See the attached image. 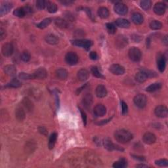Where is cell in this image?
<instances>
[{
	"label": "cell",
	"instance_id": "obj_35",
	"mask_svg": "<svg viewBox=\"0 0 168 168\" xmlns=\"http://www.w3.org/2000/svg\"><path fill=\"white\" fill-rule=\"evenodd\" d=\"M150 28L154 30H160L162 28V24L158 20H152L150 22Z\"/></svg>",
	"mask_w": 168,
	"mask_h": 168
},
{
	"label": "cell",
	"instance_id": "obj_42",
	"mask_svg": "<svg viewBox=\"0 0 168 168\" xmlns=\"http://www.w3.org/2000/svg\"><path fill=\"white\" fill-rule=\"evenodd\" d=\"M19 77L20 79H22V80H33V79H34L33 74H30L25 72L20 73L19 75Z\"/></svg>",
	"mask_w": 168,
	"mask_h": 168
},
{
	"label": "cell",
	"instance_id": "obj_50",
	"mask_svg": "<svg viewBox=\"0 0 168 168\" xmlns=\"http://www.w3.org/2000/svg\"><path fill=\"white\" fill-rule=\"evenodd\" d=\"M23 8H24V9H25V12L26 13V15L27 14H30V13H32V9L31 8L30 6L26 5L25 7H23Z\"/></svg>",
	"mask_w": 168,
	"mask_h": 168
},
{
	"label": "cell",
	"instance_id": "obj_12",
	"mask_svg": "<svg viewBox=\"0 0 168 168\" xmlns=\"http://www.w3.org/2000/svg\"><path fill=\"white\" fill-rule=\"evenodd\" d=\"M13 51H14V47H13L12 43H5L2 47V54L5 57L11 56L12 54L13 53Z\"/></svg>",
	"mask_w": 168,
	"mask_h": 168
},
{
	"label": "cell",
	"instance_id": "obj_28",
	"mask_svg": "<svg viewBox=\"0 0 168 168\" xmlns=\"http://www.w3.org/2000/svg\"><path fill=\"white\" fill-rule=\"evenodd\" d=\"M92 102H93V98L91 95L89 93L85 94L83 99V104L85 107V108L87 109L90 108L91 106L92 105Z\"/></svg>",
	"mask_w": 168,
	"mask_h": 168
},
{
	"label": "cell",
	"instance_id": "obj_16",
	"mask_svg": "<svg viewBox=\"0 0 168 168\" xmlns=\"http://www.w3.org/2000/svg\"><path fill=\"white\" fill-rule=\"evenodd\" d=\"M34 79H38V80H43L47 76V72L44 68H40L37 69L34 74Z\"/></svg>",
	"mask_w": 168,
	"mask_h": 168
},
{
	"label": "cell",
	"instance_id": "obj_15",
	"mask_svg": "<svg viewBox=\"0 0 168 168\" xmlns=\"http://www.w3.org/2000/svg\"><path fill=\"white\" fill-rule=\"evenodd\" d=\"M13 8V4L10 2H4L1 5V8H0V15L3 16L11 11Z\"/></svg>",
	"mask_w": 168,
	"mask_h": 168
},
{
	"label": "cell",
	"instance_id": "obj_7",
	"mask_svg": "<svg viewBox=\"0 0 168 168\" xmlns=\"http://www.w3.org/2000/svg\"><path fill=\"white\" fill-rule=\"evenodd\" d=\"M154 114L161 118H166L168 115V109L164 105H159L154 110Z\"/></svg>",
	"mask_w": 168,
	"mask_h": 168
},
{
	"label": "cell",
	"instance_id": "obj_56",
	"mask_svg": "<svg viewBox=\"0 0 168 168\" xmlns=\"http://www.w3.org/2000/svg\"><path fill=\"white\" fill-rule=\"evenodd\" d=\"M162 42H163V43L164 44V45L167 46V44H168L167 36H164V37H163V39H162Z\"/></svg>",
	"mask_w": 168,
	"mask_h": 168
},
{
	"label": "cell",
	"instance_id": "obj_13",
	"mask_svg": "<svg viewBox=\"0 0 168 168\" xmlns=\"http://www.w3.org/2000/svg\"><path fill=\"white\" fill-rule=\"evenodd\" d=\"M93 112L97 117H101L107 113V108L103 105L98 104L95 107Z\"/></svg>",
	"mask_w": 168,
	"mask_h": 168
},
{
	"label": "cell",
	"instance_id": "obj_11",
	"mask_svg": "<svg viewBox=\"0 0 168 168\" xmlns=\"http://www.w3.org/2000/svg\"><path fill=\"white\" fill-rule=\"evenodd\" d=\"M166 5L162 2H158L154 7V12L158 15H162L166 12Z\"/></svg>",
	"mask_w": 168,
	"mask_h": 168
},
{
	"label": "cell",
	"instance_id": "obj_24",
	"mask_svg": "<svg viewBox=\"0 0 168 168\" xmlns=\"http://www.w3.org/2000/svg\"><path fill=\"white\" fill-rule=\"evenodd\" d=\"M116 25L122 28H128L130 26V22L125 19H118L116 20Z\"/></svg>",
	"mask_w": 168,
	"mask_h": 168
},
{
	"label": "cell",
	"instance_id": "obj_6",
	"mask_svg": "<svg viewBox=\"0 0 168 168\" xmlns=\"http://www.w3.org/2000/svg\"><path fill=\"white\" fill-rule=\"evenodd\" d=\"M78 60L79 58L77 54L76 53L72 52V51L67 53L66 56H65V61H66V63L68 64L72 65V66L78 63Z\"/></svg>",
	"mask_w": 168,
	"mask_h": 168
},
{
	"label": "cell",
	"instance_id": "obj_55",
	"mask_svg": "<svg viewBox=\"0 0 168 168\" xmlns=\"http://www.w3.org/2000/svg\"><path fill=\"white\" fill-rule=\"evenodd\" d=\"M85 11H86V13H87V15H89V16H90V18L93 20V15H92V13H91V10L90 9H88V8H85Z\"/></svg>",
	"mask_w": 168,
	"mask_h": 168
},
{
	"label": "cell",
	"instance_id": "obj_43",
	"mask_svg": "<svg viewBox=\"0 0 168 168\" xmlns=\"http://www.w3.org/2000/svg\"><path fill=\"white\" fill-rule=\"evenodd\" d=\"M30 53L28 51H23L20 55V59L24 62H28L30 60Z\"/></svg>",
	"mask_w": 168,
	"mask_h": 168
},
{
	"label": "cell",
	"instance_id": "obj_38",
	"mask_svg": "<svg viewBox=\"0 0 168 168\" xmlns=\"http://www.w3.org/2000/svg\"><path fill=\"white\" fill-rule=\"evenodd\" d=\"M13 15L17 17H19V18H22V17H24L26 15V13L23 7H20L15 9V11H13Z\"/></svg>",
	"mask_w": 168,
	"mask_h": 168
},
{
	"label": "cell",
	"instance_id": "obj_25",
	"mask_svg": "<svg viewBox=\"0 0 168 168\" xmlns=\"http://www.w3.org/2000/svg\"><path fill=\"white\" fill-rule=\"evenodd\" d=\"M45 40L47 43L51 44V45H56L59 42V38H58L57 36L52 34H48L47 36H46Z\"/></svg>",
	"mask_w": 168,
	"mask_h": 168
},
{
	"label": "cell",
	"instance_id": "obj_29",
	"mask_svg": "<svg viewBox=\"0 0 168 168\" xmlns=\"http://www.w3.org/2000/svg\"><path fill=\"white\" fill-rule=\"evenodd\" d=\"M98 15L101 17V19H107L110 13L108 9L107 8L105 7H101L100 8H99L98 9Z\"/></svg>",
	"mask_w": 168,
	"mask_h": 168
},
{
	"label": "cell",
	"instance_id": "obj_39",
	"mask_svg": "<svg viewBox=\"0 0 168 168\" xmlns=\"http://www.w3.org/2000/svg\"><path fill=\"white\" fill-rule=\"evenodd\" d=\"M140 5L143 9L145 10V11H148L151 7L152 2L149 1V0H145V1H140Z\"/></svg>",
	"mask_w": 168,
	"mask_h": 168
},
{
	"label": "cell",
	"instance_id": "obj_2",
	"mask_svg": "<svg viewBox=\"0 0 168 168\" xmlns=\"http://www.w3.org/2000/svg\"><path fill=\"white\" fill-rule=\"evenodd\" d=\"M128 55L130 60H131L133 62H139L142 58L141 51H140L139 49L135 47H131L129 50Z\"/></svg>",
	"mask_w": 168,
	"mask_h": 168
},
{
	"label": "cell",
	"instance_id": "obj_18",
	"mask_svg": "<svg viewBox=\"0 0 168 168\" xmlns=\"http://www.w3.org/2000/svg\"><path fill=\"white\" fill-rule=\"evenodd\" d=\"M95 93L98 97L102 98V97H105L107 96V90L104 85H99L97 87V88H96Z\"/></svg>",
	"mask_w": 168,
	"mask_h": 168
},
{
	"label": "cell",
	"instance_id": "obj_1",
	"mask_svg": "<svg viewBox=\"0 0 168 168\" xmlns=\"http://www.w3.org/2000/svg\"><path fill=\"white\" fill-rule=\"evenodd\" d=\"M114 137L118 142L122 144H125L132 140L133 135L127 130L119 129L115 132Z\"/></svg>",
	"mask_w": 168,
	"mask_h": 168
},
{
	"label": "cell",
	"instance_id": "obj_37",
	"mask_svg": "<svg viewBox=\"0 0 168 168\" xmlns=\"http://www.w3.org/2000/svg\"><path fill=\"white\" fill-rule=\"evenodd\" d=\"M22 104L28 111H32L33 110V107H34L33 103L27 97L24 98L22 101Z\"/></svg>",
	"mask_w": 168,
	"mask_h": 168
},
{
	"label": "cell",
	"instance_id": "obj_40",
	"mask_svg": "<svg viewBox=\"0 0 168 168\" xmlns=\"http://www.w3.org/2000/svg\"><path fill=\"white\" fill-rule=\"evenodd\" d=\"M91 71L93 75L96 78H104V76H102V74L99 72L98 68L97 66H93L91 68Z\"/></svg>",
	"mask_w": 168,
	"mask_h": 168
},
{
	"label": "cell",
	"instance_id": "obj_30",
	"mask_svg": "<svg viewBox=\"0 0 168 168\" xmlns=\"http://www.w3.org/2000/svg\"><path fill=\"white\" fill-rule=\"evenodd\" d=\"M112 166L114 168H124L128 166V162H127V160L125 158H122L117 162H115L113 164Z\"/></svg>",
	"mask_w": 168,
	"mask_h": 168
},
{
	"label": "cell",
	"instance_id": "obj_46",
	"mask_svg": "<svg viewBox=\"0 0 168 168\" xmlns=\"http://www.w3.org/2000/svg\"><path fill=\"white\" fill-rule=\"evenodd\" d=\"M121 105H122V114L123 115H125L128 112V105H127L124 101H122Z\"/></svg>",
	"mask_w": 168,
	"mask_h": 168
},
{
	"label": "cell",
	"instance_id": "obj_49",
	"mask_svg": "<svg viewBox=\"0 0 168 168\" xmlns=\"http://www.w3.org/2000/svg\"><path fill=\"white\" fill-rule=\"evenodd\" d=\"M90 58L92 60H97L98 58L97 53L95 52V51H91V52L90 53Z\"/></svg>",
	"mask_w": 168,
	"mask_h": 168
},
{
	"label": "cell",
	"instance_id": "obj_33",
	"mask_svg": "<svg viewBox=\"0 0 168 168\" xmlns=\"http://www.w3.org/2000/svg\"><path fill=\"white\" fill-rule=\"evenodd\" d=\"M46 7L47 11L50 13H55L57 11V5L54 3L53 2H50V1H47V5Z\"/></svg>",
	"mask_w": 168,
	"mask_h": 168
},
{
	"label": "cell",
	"instance_id": "obj_53",
	"mask_svg": "<svg viewBox=\"0 0 168 168\" xmlns=\"http://www.w3.org/2000/svg\"><path fill=\"white\" fill-rule=\"evenodd\" d=\"M39 131L41 133H42V134L43 135H47V130L46 129V128H44L43 127H40V128H39Z\"/></svg>",
	"mask_w": 168,
	"mask_h": 168
},
{
	"label": "cell",
	"instance_id": "obj_32",
	"mask_svg": "<svg viewBox=\"0 0 168 168\" xmlns=\"http://www.w3.org/2000/svg\"><path fill=\"white\" fill-rule=\"evenodd\" d=\"M22 85L21 82L16 78L13 79V80L9 82V83L6 85V87H11V88H19Z\"/></svg>",
	"mask_w": 168,
	"mask_h": 168
},
{
	"label": "cell",
	"instance_id": "obj_4",
	"mask_svg": "<svg viewBox=\"0 0 168 168\" xmlns=\"http://www.w3.org/2000/svg\"><path fill=\"white\" fill-rule=\"evenodd\" d=\"M102 145L105 146L106 149H107L109 151H112V150H119V151H123V149L121 148L120 146L115 145L113 143L111 140L108 139H105L102 141Z\"/></svg>",
	"mask_w": 168,
	"mask_h": 168
},
{
	"label": "cell",
	"instance_id": "obj_21",
	"mask_svg": "<svg viewBox=\"0 0 168 168\" xmlns=\"http://www.w3.org/2000/svg\"><path fill=\"white\" fill-rule=\"evenodd\" d=\"M15 118L19 122H22L25 118V112L22 107H17L15 111Z\"/></svg>",
	"mask_w": 168,
	"mask_h": 168
},
{
	"label": "cell",
	"instance_id": "obj_44",
	"mask_svg": "<svg viewBox=\"0 0 168 168\" xmlns=\"http://www.w3.org/2000/svg\"><path fill=\"white\" fill-rule=\"evenodd\" d=\"M155 164L161 167H167L168 166V161L166 159H161L155 161Z\"/></svg>",
	"mask_w": 168,
	"mask_h": 168
},
{
	"label": "cell",
	"instance_id": "obj_34",
	"mask_svg": "<svg viewBox=\"0 0 168 168\" xmlns=\"http://www.w3.org/2000/svg\"><path fill=\"white\" fill-rule=\"evenodd\" d=\"M161 88H162V84L160 83H154L150 85L149 87H147L146 91L148 92H154L159 90Z\"/></svg>",
	"mask_w": 168,
	"mask_h": 168
},
{
	"label": "cell",
	"instance_id": "obj_27",
	"mask_svg": "<svg viewBox=\"0 0 168 168\" xmlns=\"http://www.w3.org/2000/svg\"><path fill=\"white\" fill-rule=\"evenodd\" d=\"M55 25L58 27H59L60 28H66L69 26V24H68V21L61 18L56 19L55 20Z\"/></svg>",
	"mask_w": 168,
	"mask_h": 168
},
{
	"label": "cell",
	"instance_id": "obj_3",
	"mask_svg": "<svg viewBox=\"0 0 168 168\" xmlns=\"http://www.w3.org/2000/svg\"><path fill=\"white\" fill-rule=\"evenodd\" d=\"M72 44L75 46L83 47L86 50H89L93 45V42L91 40L86 39H79L72 41Z\"/></svg>",
	"mask_w": 168,
	"mask_h": 168
},
{
	"label": "cell",
	"instance_id": "obj_48",
	"mask_svg": "<svg viewBox=\"0 0 168 168\" xmlns=\"http://www.w3.org/2000/svg\"><path fill=\"white\" fill-rule=\"evenodd\" d=\"M6 37V32L4 29L2 28L0 29V40L2 41L3 39H5Z\"/></svg>",
	"mask_w": 168,
	"mask_h": 168
},
{
	"label": "cell",
	"instance_id": "obj_8",
	"mask_svg": "<svg viewBox=\"0 0 168 168\" xmlns=\"http://www.w3.org/2000/svg\"><path fill=\"white\" fill-rule=\"evenodd\" d=\"M114 11L119 15H125L128 12V8L122 2L116 3L114 5Z\"/></svg>",
	"mask_w": 168,
	"mask_h": 168
},
{
	"label": "cell",
	"instance_id": "obj_45",
	"mask_svg": "<svg viewBox=\"0 0 168 168\" xmlns=\"http://www.w3.org/2000/svg\"><path fill=\"white\" fill-rule=\"evenodd\" d=\"M47 1H44V0H38L36 1V7L39 9H43L47 5Z\"/></svg>",
	"mask_w": 168,
	"mask_h": 168
},
{
	"label": "cell",
	"instance_id": "obj_22",
	"mask_svg": "<svg viewBox=\"0 0 168 168\" xmlns=\"http://www.w3.org/2000/svg\"><path fill=\"white\" fill-rule=\"evenodd\" d=\"M131 20L135 24L137 25H141L143 22V15L140 14L139 13H133V15L131 16Z\"/></svg>",
	"mask_w": 168,
	"mask_h": 168
},
{
	"label": "cell",
	"instance_id": "obj_52",
	"mask_svg": "<svg viewBox=\"0 0 168 168\" xmlns=\"http://www.w3.org/2000/svg\"><path fill=\"white\" fill-rule=\"evenodd\" d=\"M61 3H63V5H66V6H68V5H70L74 3V1H68V0H64V1H60Z\"/></svg>",
	"mask_w": 168,
	"mask_h": 168
},
{
	"label": "cell",
	"instance_id": "obj_47",
	"mask_svg": "<svg viewBox=\"0 0 168 168\" xmlns=\"http://www.w3.org/2000/svg\"><path fill=\"white\" fill-rule=\"evenodd\" d=\"M79 109H80V111L81 115V118H82V119H83L84 124V125H86V123H87V116H86V114H85V112L81 108H80Z\"/></svg>",
	"mask_w": 168,
	"mask_h": 168
},
{
	"label": "cell",
	"instance_id": "obj_31",
	"mask_svg": "<svg viewBox=\"0 0 168 168\" xmlns=\"http://www.w3.org/2000/svg\"><path fill=\"white\" fill-rule=\"evenodd\" d=\"M57 134L56 133H53L51 135L49 140V143H48V147H49V149L50 150L53 149L54 148L55 145L57 141Z\"/></svg>",
	"mask_w": 168,
	"mask_h": 168
},
{
	"label": "cell",
	"instance_id": "obj_10",
	"mask_svg": "<svg viewBox=\"0 0 168 168\" xmlns=\"http://www.w3.org/2000/svg\"><path fill=\"white\" fill-rule=\"evenodd\" d=\"M109 70L113 74L117 75V76L122 75L125 72V68L122 66H121V65L118 64H114L111 65V66H110Z\"/></svg>",
	"mask_w": 168,
	"mask_h": 168
},
{
	"label": "cell",
	"instance_id": "obj_17",
	"mask_svg": "<svg viewBox=\"0 0 168 168\" xmlns=\"http://www.w3.org/2000/svg\"><path fill=\"white\" fill-rule=\"evenodd\" d=\"M128 44V40L123 36H119L116 40V46L119 49H123Z\"/></svg>",
	"mask_w": 168,
	"mask_h": 168
},
{
	"label": "cell",
	"instance_id": "obj_36",
	"mask_svg": "<svg viewBox=\"0 0 168 168\" xmlns=\"http://www.w3.org/2000/svg\"><path fill=\"white\" fill-rule=\"evenodd\" d=\"M51 20H51V19L47 18L46 19L43 20L40 23L37 24L36 26H37V28H39L40 29H44L50 25L51 22Z\"/></svg>",
	"mask_w": 168,
	"mask_h": 168
},
{
	"label": "cell",
	"instance_id": "obj_26",
	"mask_svg": "<svg viewBox=\"0 0 168 168\" xmlns=\"http://www.w3.org/2000/svg\"><path fill=\"white\" fill-rule=\"evenodd\" d=\"M55 74L57 78H59L60 80H64L67 78L68 73L67 70L64 68H59L56 70Z\"/></svg>",
	"mask_w": 168,
	"mask_h": 168
},
{
	"label": "cell",
	"instance_id": "obj_57",
	"mask_svg": "<svg viewBox=\"0 0 168 168\" xmlns=\"http://www.w3.org/2000/svg\"><path fill=\"white\" fill-rule=\"evenodd\" d=\"M136 167H149V166H147V165H145V164H138V165H137Z\"/></svg>",
	"mask_w": 168,
	"mask_h": 168
},
{
	"label": "cell",
	"instance_id": "obj_20",
	"mask_svg": "<svg viewBox=\"0 0 168 168\" xmlns=\"http://www.w3.org/2000/svg\"><path fill=\"white\" fill-rule=\"evenodd\" d=\"M4 72L9 76L13 77L15 76L16 74V69L14 65L9 64L4 67Z\"/></svg>",
	"mask_w": 168,
	"mask_h": 168
},
{
	"label": "cell",
	"instance_id": "obj_41",
	"mask_svg": "<svg viewBox=\"0 0 168 168\" xmlns=\"http://www.w3.org/2000/svg\"><path fill=\"white\" fill-rule=\"evenodd\" d=\"M106 28L108 31V32L111 34H114L116 31V26L112 23H107L106 24Z\"/></svg>",
	"mask_w": 168,
	"mask_h": 168
},
{
	"label": "cell",
	"instance_id": "obj_23",
	"mask_svg": "<svg viewBox=\"0 0 168 168\" xmlns=\"http://www.w3.org/2000/svg\"><path fill=\"white\" fill-rule=\"evenodd\" d=\"M148 75H147V74L143 70L139 72L135 75V80L136 81H137L139 83H143V82H145L147 79H148Z\"/></svg>",
	"mask_w": 168,
	"mask_h": 168
},
{
	"label": "cell",
	"instance_id": "obj_14",
	"mask_svg": "<svg viewBox=\"0 0 168 168\" xmlns=\"http://www.w3.org/2000/svg\"><path fill=\"white\" fill-rule=\"evenodd\" d=\"M143 140L144 143L147 144V145H152V144L156 142V135L152 133H146L143 137Z\"/></svg>",
	"mask_w": 168,
	"mask_h": 168
},
{
	"label": "cell",
	"instance_id": "obj_54",
	"mask_svg": "<svg viewBox=\"0 0 168 168\" xmlns=\"http://www.w3.org/2000/svg\"><path fill=\"white\" fill-rule=\"evenodd\" d=\"M112 119V118H109V119H106V120H102L101 122H100L99 123H97V124L98 125H105L106 124V123H107L108 122H109L110 121H111Z\"/></svg>",
	"mask_w": 168,
	"mask_h": 168
},
{
	"label": "cell",
	"instance_id": "obj_19",
	"mask_svg": "<svg viewBox=\"0 0 168 168\" xmlns=\"http://www.w3.org/2000/svg\"><path fill=\"white\" fill-rule=\"evenodd\" d=\"M77 76H78V80L80 81H85L89 78V76H90V73H89V72L86 69L82 68V69L80 70L78 72Z\"/></svg>",
	"mask_w": 168,
	"mask_h": 168
},
{
	"label": "cell",
	"instance_id": "obj_9",
	"mask_svg": "<svg viewBox=\"0 0 168 168\" xmlns=\"http://www.w3.org/2000/svg\"><path fill=\"white\" fill-rule=\"evenodd\" d=\"M166 66V60L165 57L161 53H159L157 57V66L160 72H163L165 70Z\"/></svg>",
	"mask_w": 168,
	"mask_h": 168
},
{
	"label": "cell",
	"instance_id": "obj_51",
	"mask_svg": "<svg viewBox=\"0 0 168 168\" xmlns=\"http://www.w3.org/2000/svg\"><path fill=\"white\" fill-rule=\"evenodd\" d=\"M132 156L133 157V158L135 159V160H137L140 161V162H143V161H145V157H143V156H135V155H132Z\"/></svg>",
	"mask_w": 168,
	"mask_h": 168
},
{
	"label": "cell",
	"instance_id": "obj_5",
	"mask_svg": "<svg viewBox=\"0 0 168 168\" xmlns=\"http://www.w3.org/2000/svg\"><path fill=\"white\" fill-rule=\"evenodd\" d=\"M133 102L135 105L140 108H143L146 106L147 102V98L145 95L139 94L137 95L133 99Z\"/></svg>",
	"mask_w": 168,
	"mask_h": 168
}]
</instances>
